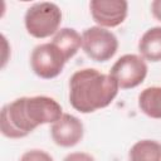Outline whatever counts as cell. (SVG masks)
Masks as SVG:
<instances>
[{
    "label": "cell",
    "mask_w": 161,
    "mask_h": 161,
    "mask_svg": "<svg viewBox=\"0 0 161 161\" xmlns=\"http://www.w3.org/2000/svg\"><path fill=\"white\" fill-rule=\"evenodd\" d=\"M138 108L147 117L161 119V87L145 88L138 94Z\"/></svg>",
    "instance_id": "11"
},
{
    "label": "cell",
    "mask_w": 161,
    "mask_h": 161,
    "mask_svg": "<svg viewBox=\"0 0 161 161\" xmlns=\"http://www.w3.org/2000/svg\"><path fill=\"white\" fill-rule=\"evenodd\" d=\"M151 13L155 19L161 21V0H153L151 3Z\"/></svg>",
    "instance_id": "15"
},
{
    "label": "cell",
    "mask_w": 161,
    "mask_h": 161,
    "mask_svg": "<svg viewBox=\"0 0 161 161\" xmlns=\"http://www.w3.org/2000/svg\"><path fill=\"white\" fill-rule=\"evenodd\" d=\"M62 116V106L52 97H20L1 108L0 131L8 138H23L36 127L54 123Z\"/></svg>",
    "instance_id": "1"
},
{
    "label": "cell",
    "mask_w": 161,
    "mask_h": 161,
    "mask_svg": "<svg viewBox=\"0 0 161 161\" xmlns=\"http://www.w3.org/2000/svg\"><path fill=\"white\" fill-rule=\"evenodd\" d=\"M84 135V127L82 121L70 113H63V116L52 123L50 136L55 145L60 147H73L78 145Z\"/></svg>",
    "instance_id": "8"
},
{
    "label": "cell",
    "mask_w": 161,
    "mask_h": 161,
    "mask_svg": "<svg viewBox=\"0 0 161 161\" xmlns=\"http://www.w3.org/2000/svg\"><path fill=\"white\" fill-rule=\"evenodd\" d=\"M140 55L148 62H161V26L147 29L138 42Z\"/></svg>",
    "instance_id": "9"
},
{
    "label": "cell",
    "mask_w": 161,
    "mask_h": 161,
    "mask_svg": "<svg viewBox=\"0 0 161 161\" xmlns=\"http://www.w3.org/2000/svg\"><path fill=\"white\" fill-rule=\"evenodd\" d=\"M63 161H96L94 157L87 152H72L68 153Z\"/></svg>",
    "instance_id": "14"
},
{
    "label": "cell",
    "mask_w": 161,
    "mask_h": 161,
    "mask_svg": "<svg viewBox=\"0 0 161 161\" xmlns=\"http://www.w3.org/2000/svg\"><path fill=\"white\" fill-rule=\"evenodd\" d=\"M146 60L137 54L119 57L109 70V75L117 82L121 89H131L140 86L147 75Z\"/></svg>",
    "instance_id": "6"
},
{
    "label": "cell",
    "mask_w": 161,
    "mask_h": 161,
    "mask_svg": "<svg viewBox=\"0 0 161 161\" xmlns=\"http://www.w3.org/2000/svg\"><path fill=\"white\" fill-rule=\"evenodd\" d=\"M68 59L54 43H43L36 45L30 54L31 70L43 79H53L58 77Z\"/></svg>",
    "instance_id": "5"
},
{
    "label": "cell",
    "mask_w": 161,
    "mask_h": 161,
    "mask_svg": "<svg viewBox=\"0 0 161 161\" xmlns=\"http://www.w3.org/2000/svg\"><path fill=\"white\" fill-rule=\"evenodd\" d=\"M128 161H161V143L155 140L137 141L130 148Z\"/></svg>",
    "instance_id": "12"
},
{
    "label": "cell",
    "mask_w": 161,
    "mask_h": 161,
    "mask_svg": "<svg viewBox=\"0 0 161 161\" xmlns=\"http://www.w3.org/2000/svg\"><path fill=\"white\" fill-rule=\"evenodd\" d=\"M89 10L93 20L102 28H116L121 25L128 14L126 0H92Z\"/></svg>",
    "instance_id": "7"
},
{
    "label": "cell",
    "mask_w": 161,
    "mask_h": 161,
    "mask_svg": "<svg viewBox=\"0 0 161 161\" xmlns=\"http://www.w3.org/2000/svg\"><path fill=\"white\" fill-rule=\"evenodd\" d=\"M52 43H54L69 60L78 53L79 48H82V35L73 28H62L53 36Z\"/></svg>",
    "instance_id": "10"
},
{
    "label": "cell",
    "mask_w": 161,
    "mask_h": 161,
    "mask_svg": "<svg viewBox=\"0 0 161 161\" xmlns=\"http://www.w3.org/2000/svg\"><path fill=\"white\" fill-rule=\"evenodd\" d=\"M19 161H54V160L48 152H45L43 150L34 148V150H29V151L24 152L20 156Z\"/></svg>",
    "instance_id": "13"
},
{
    "label": "cell",
    "mask_w": 161,
    "mask_h": 161,
    "mask_svg": "<svg viewBox=\"0 0 161 161\" xmlns=\"http://www.w3.org/2000/svg\"><path fill=\"white\" fill-rule=\"evenodd\" d=\"M82 49L94 62H107L118 50V39L108 29L89 26L82 33Z\"/></svg>",
    "instance_id": "4"
},
{
    "label": "cell",
    "mask_w": 161,
    "mask_h": 161,
    "mask_svg": "<svg viewBox=\"0 0 161 161\" xmlns=\"http://www.w3.org/2000/svg\"><path fill=\"white\" fill-rule=\"evenodd\" d=\"M118 89L117 82L109 74L94 68L79 69L69 79V103L80 113H92L109 106Z\"/></svg>",
    "instance_id": "2"
},
{
    "label": "cell",
    "mask_w": 161,
    "mask_h": 161,
    "mask_svg": "<svg viewBox=\"0 0 161 161\" xmlns=\"http://www.w3.org/2000/svg\"><path fill=\"white\" fill-rule=\"evenodd\" d=\"M62 23L60 8L49 1L35 3L29 6L24 15V25L29 35L36 39L54 36Z\"/></svg>",
    "instance_id": "3"
}]
</instances>
